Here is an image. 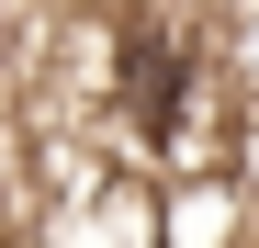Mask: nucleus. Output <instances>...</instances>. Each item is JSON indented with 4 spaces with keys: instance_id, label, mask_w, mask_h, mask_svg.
Segmentation results:
<instances>
[]
</instances>
